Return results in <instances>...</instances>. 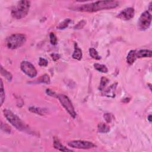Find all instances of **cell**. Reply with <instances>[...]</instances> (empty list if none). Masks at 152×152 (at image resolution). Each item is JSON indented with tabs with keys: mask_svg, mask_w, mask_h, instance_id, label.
I'll list each match as a JSON object with an SVG mask.
<instances>
[{
	"mask_svg": "<svg viewBox=\"0 0 152 152\" xmlns=\"http://www.w3.org/2000/svg\"><path fill=\"white\" fill-rule=\"evenodd\" d=\"M48 64V61L43 58H39V65L41 67H46Z\"/></svg>",
	"mask_w": 152,
	"mask_h": 152,
	"instance_id": "4316f807",
	"label": "cell"
},
{
	"mask_svg": "<svg viewBox=\"0 0 152 152\" xmlns=\"http://www.w3.org/2000/svg\"><path fill=\"white\" fill-rule=\"evenodd\" d=\"M117 83H115L112 85H111L109 87H108L105 91H104V92L103 95L104 96L110 97V98H114L115 96V89L116 88Z\"/></svg>",
	"mask_w": 152,
	"mask_h": 152,
	"instance_id": "8fae6325",
	"label": "cell"
},
{
	"mask_svg": "<svg viewBox=\"0 0 152 152\" xmlns=\"http://www.w3.org/2000/svg\"><path fill=\"white\" fill-rule=\"evenodd\" d=\"M119 3L116 1H99L94 3L83 4L76 9V10L81 12L93 13L103 10L115 9L119 6Z\"/></svg>",
	"mask_w": 152,
	"mask_h": 152,
	"instance_id": "6da1fadb",
	"label": "cell"
},
{
	"mask_svg": "<svg viewBox=\"0 0 152 152\" xmlns=\"http://www.w3.org/2000/svg\"><path fill=\"white\" fill-rule=\"evenodd\" d=\"M71 22V20L70 19H66L60 23L59 24V25L56 27V28H57V29H59V30L65 29L66 28L68 27V26H69V24Z\"/></svg>",
	"mask_w": 152,
	"mask_h": 152,
	"instance_id": "ac0fdd59",
	"label": "cell"
},
{
	"mask_svg": "<svg viewBox=\"0 0 152 152\" xmlns=\"http://www.w3.org/2000/svg\"><path fill=\"white\" fill-rule=\"evenodd\" d=\"M20 68L22 71L30 78H34L38 74L37 70L35 66L27 61H23L21 63Z\"/></svg>",
	"mask_w": 152,
	"mask_h": 152,
	"instance_id": "52a82bcc",
	"label": "cell"
},
{
	"mask_svg": "<svg viewBox=\"0 0 152 152\" xmlns=\"http://www.w3.org/2000/svg\"><path fill=\"white\" fill-rule=\"evenodd\" d=\"M29 110L34 113L40 115H45L48 113V111L46 109L35 107V106H31L29 108Z\"/></svg>",
	"mask_w": 152,
	"mask_h": 152,
	"instance_id": "9a60e30c",
	"label": "cell"
},
{
	"mask_svg": "<svg viewBox=\"0 0 152 152\" xmlns=\"http://www.w3.org/2000/svg\"><path fill=\"white\" fill-rule=\"evenodd\" d=\"M136 56V50H131L127 56V62L129 65H132L137 59Z\"/></svg>",
	"mask_w": 152,
	"mask_h": 152,
	"instance_id": "5bb4252c",
	"label": "cell"
},
{
	"mask_svg": "<svg viewBox=\"0 0 152 152\" xmlns=\"http://www.w3.org/2000/svg\"><path fill=\"white\" fill-rule=\"evenodd\" d=\"M60 102L61 104L66 109L68 113L73 118L76 117V112L74 110V108L70 100V99L65 95H57V98Z\"/></svg>",
	"mask_w": 152,
	"mask_h": 152,
	"instance_id": "5b68a950",
	"label": "cell"
},
{
	"mask_svg": "<svg viewBox=\"0 0 152 152\" xmlns=\"http://www.w3.org/2000/svg\"><path fill=\"white\" fill-rule=\"evenodd\" d=\"M108 83H109V80L106 77H102L101 80L100 85L99 87V90L101 91H102Z\"/></svg>",
	"mask_w": 152,
	"mask_h": 152,
	"instance_id": "603a6c76",
	"label": "cell"
},
{
	"mask_svg": "<svg viewBox=\"0 0 152 152\" xmlns=\"http://www.w3.org/2000/svg\"><path fill=\"white\" fill-rule=\"evenodd\" d=\"M98 131L101 133H107L110 131V127L104 123H100L98 126Z\"/></svg>",
	"mask_w": 152,
	"mask_h": 152,
	"instance_id": "2e32d148",
	"label": "cell"
},
{
	"mask_svg": "<svg viewBox=\"0 0 152 152\" xmlns=\"http://www.w3.org/2000/svg\"><path fill=\"white\" fill-rule=\"evenodd\" d=\"M26 42V36L24 34L11 35L6 39V46L9 49H15L22 46Z\"/></svg>",
	"mask_w": 152,
	"mask_h": 152,
	"instance_id": "3957f363",
	"label": "cell"
},
{
	"mask_svg": "<svg viewBox=\"0 0 152 152\" xmlns=\"http://www.w3.org/2000/svg\"><path fill=\"white\" fill-rule=\"evenodd\" d=\"M89 54L91 57L96 60H99L101 59V56L99 55L98 51L93 48L89 49Z\"/></svg>",
	"mask_w": 152,
	"mask_h": 152,
	"instance_id": "44dd1931",
	"label": "cell"
},
{
	"mask_svg": "<svg viewBox=\"0 0 152 152\" xmlns=\"http://www.w3.org/2000/svg\"><path fill=\"white\" fill-rule=\"evenodd\" d=\"M69 146L72 148L78 149H90L96 147V146L92 142L83 140L71 141L69 143Z\"/></svg>",
	"mask_w": 152,
	"mask_h": 152,
	"instance_id": "ba28073f",
	"label": "cell"
},
{
	"mask_svg": "<svg viewBox=\"0 0 152 152\" xmlns=\"http://www.w3.org/2000/svg\"><path fill=\"white\" fill-rule=\"evenodd\" d=\"M86 21L85 20H81V21H79L76 25L74 26V29H81L84 27V26L86 25Z\"/></svg>",
	"mask_w": 152,
	"mask_h": 152,
	"instance_id": "484cf974",
	"label": "cell"
},
{
	"mask_svg": "<svg viewBox=\"0 0 152 152\" xmlns=\"http://www.w3.org/2000/svg\"><path fill=\"white\" fill-rule=\"evenodd\" d=\"M51 56H52V58L54 61H56L58 60L60 58V55L58 54H51Z\"/></svg>",
	"mask_w": 152,
	"mask_h": 152,
	"instance_id": "f1b7e54d",
	"label": "cell"
},
{
	"mask_svg": "<svg viewBox=\"0 0 152 152\" xmlns=\"http://www.w3.org/2000/svg\"><path fill=\"white\" fill-rule=\"evenodd\" d=\"M4 115L7 119L9 122L14 126L17 130L19 131H25L27 128L26 126L22 122V121L12 111L7 109H5L3 111Z\"/></svg>",
	"mask_w": 152,
	"mask_h": 152,
	"instance_id": "277c9868",
	"label": "cell"
},
{
	"mask_svg": "<svg viewBox=\"0 0 152 152\" xmlns=\"http://www.w3.org/2000/svg\"><path fill=\"white\" fill-rule=\"evenodd\" d=\"M46 92L47 95H49V96H50L54 97V98H57V95H56L54 92H53V91H52L51 90H50V89H49V88L46 89Z\"/></svg>",
	"mask_w": 152,
	"mask_h": 152,
	"instance_id": "83f0119b",
	"label": "cell"
},
{
	"mask_svg": "<svg viewBox=\"0 0 152 152\" xmlns=\"http://www.w3.org/2000/svg\"><path fill=\"white\" fill-rule=\"evenodd\" d=\"M53 144H54V147L55 149H57L59 151H73L72 150L67 148V147L64 146L61 143L59 140L56 137H54V143Z\"/></svg>",
	"mask_w": 152,
	"mask_h": 152,
	"instance_id": "30bf717a",
	"label": "cell"
},
{
	"mask_svg": "<svg viewBox=\"0 0 152 152\" xmlns=\"http://www.w3.org/2000/svg\"><path fill=\"white\" fill-rule=\"evenodd\" d=\"M82 56H83V54H82L81 49L78 46V45L76 43H75L74 51L72 55V57L75 59L80 61L81 59Z\"/></svg>",
	"mask_w": 152,
	"mask_h": 152,
	"instance_id": "4fadbf2b",
	"label": "cell"
},
{
	"mask_svg": "<svg viewBox=\"0 0 152 152\" xmlns=\"http://www.w3.org/2000/svg\"><path fill=\"white\" fill-rule=\"evenodd\" d=\"M103 117H104L105 121H106V123H111L113 119V115L109 113H105L103 115Z\"/></svg>",
	"mask_w": 152,
	"mask_h": 152,
	"instance_id": "d4e9b609",
	"label": "cell"
},
{
	"mask_svg": "<svg viewBox=\"0 0 152 152\" xmlns=\"http://www.w3.org/2000/svg\"><path fill=\"white\" fill-rule=\"evenodd\" d=\"M1 75L6 77V78L9 81H11L12 80V78H13V76L12 74L8 71H7L5 69L3 68V66H1Z\"/></svg>",
	"mask_w": 152,
	"mask_h": 152,
	"instance_id": "ffe728a7",
	"label": "cell"
},
{
	"mask_svg": "<svg viewBox=\"0 0 152 152\" xmlns=\"http://www.w3.org/2000/svg\"><path fill=\"white\" fill-rule=\"evenodd\" d=\"M151 51L149 49H141L138 51H136L137 58H151Z\"/></svg>",
	"mask_w": 152,
	"mask_h": 152,
	"instance_id": "7c38bea8",
	"label": "cell"
},
{
	"mask_svg": "<svg viewBox=\"0 0 152 152\" xmlns=\"http://www.w3.org/2000/svg\"><path fill=\"white\" fill-rule=\"evenodd\" d=\"M50 38V42L51 44L53 45H55L57 44V38L55 35L54 33H51L49 35Z\"/></svg>",
	"mask_w": 152,
	"mask_h": 152,
	"instance_id": "cb8c5ba5",
	"label": "cell"
},
{
	"mask_svg": "<svg viewBox=\"0 0 152 152\" xmlns=\"http://www.w3.org/2000/svg\"><path fill=\"white\" fill-rule=\"evenodd\" d=\"M5 91L4 88V85L2 80L1 79V88H0V101H1V106L3 105L4 101H5Z\"/></svg>",
	"mask_w": 152,
	"mask_h": 152,
	"instance_id": "7402d4cb",
	"label": "cell"
},
{
	"mask_svg": "<svg viewBox=\"0 0 152 152\" xmlns=\"http://www.w3.org/2000/svg\"><path fill=\"white\" fill-rule=\"evenodd\" d=\"M135 14V10L132 7L127 8L121 11L118 15L117 17L123 20H130L133 19Z\"/></svg>",
	"mask_w": 152,
	"mask_h": 152,
	"instance_id": "9c48e42d",
	"label": "cell"
},
{
	"mask_svg": "<svg viewBox=\"0 0 152 152\" xmlns=\"http://www.w3.org/2000/svg\"><path fill=\"white\" fill-rule=\"evenodd\" d=\"M94 68L97 71L102 73H107L108 71V69L106 66L103 64H100L98 63H96L94 64Z\"/></svg>",
	"mask_w": 152,
	"mask_h": 152,
	"instance_id": "d6986e66",
	"label": "cell"
},
{
	"mask_svg": "<svg viewBox=\"0 0 152 152\" xmlns=\"http://www.w3.org/2000/svg\"><path fill=\"white\" fill-rule=\"evenodd\" d=\"M51 82L50 78L48 74H44L41 76L37 80H35V83H45V84H49Z\"/></svg>",
	"mask_w": 152,
	"mask_h": 152,
	"instance_id": "e0dca14e",
	"label": "cell"
},
{
	"mask_svg": "<svg viewBox=\"0 0 152 152\" xmlns=\"http://www.w3.org/2000/svg\"><path fill=\"white\" fill-rule=\"evenodd\" d=\"M30 4L31 3L30 1L26 0L19 1L17 5L11 10V14L12 17L17 20L24 18L29 13Z\"/></svg>",
	"mask_w": 152,
	"mask_h": 152,
	"instance_id": "7a4b0ae2",
	"label": "cell"
},
{
	"mask_svg": "<svg viewBox=\"0 0 152 152\" xmlns=\"http://www.w3.org/2000/svg\"><path fill=\"white\" fill-rule=\"evenodd\" d=\"M151 15L148 11H146L141 14L138 21V28L141 31L148 29L151 24Z\"/></svg>",
	"mask_w": 152,
	"mask_h": 152,
	"instance_id": "8992f818",
	"label": "cell"
},
{
	"mask_svg": "<svg viewBox=\"0 0 152 152\" xmlns=\"http://www.w3.org/2000/svg\"><path fill=\"white\" fill-rule=\"evenodd\" d=\"M148 120L149 121L150 123L151 122V115H150L148 116Z\"/></svg>",
	"mask_w": 152,
	"mask_h": 152,
	"instance_id": "f546056e",
	"label": "cell"
}]
</instances>
